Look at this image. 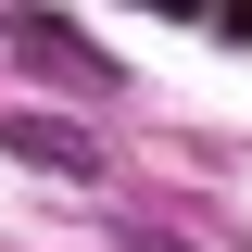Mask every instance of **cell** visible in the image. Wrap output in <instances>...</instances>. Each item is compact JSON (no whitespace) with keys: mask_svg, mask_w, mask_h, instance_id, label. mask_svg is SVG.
Segmentation results:
<instances>
[{"mask_svg":"<svg viewBox=\"0 0 252 252\" xmlns=\"http://www.w3.org/2000/svg\"><path fill=\"white\" fill-rule=\"evenodd\" d=\"M0 152L13 164H51V177H101V139L63 126V114H0Z\"/></svg>","mask_w":252,"mask_h":252,"instance_id":"6da1fadb","label":"cell"},{"mask_svg":"<svg viewBox=\"0 0 252 252\" xmlns=\"http://www.w3.org/2000/svg\"><path fill=\"white\" fill-rule=\"evenodd\" d=\"M13 51H26L38 76H76V89H101V51H89L76 26H51V13H26V26H13Z\"/></svg>","mask_w":252,"mask_h":252,"instance_id":"7a4b0ae2","label":"cell"}]
</instances>
